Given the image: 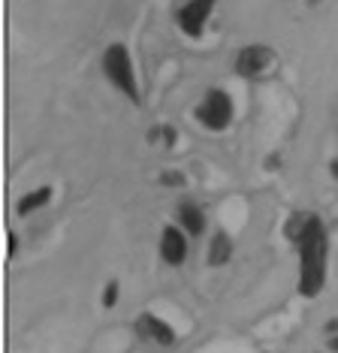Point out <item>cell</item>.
Returning <instances> with one entry per match:
<instances>
[{
	"instance_id": "1",
	"label": "cell",
	"mask_w": 338,
	"mask_h": 353,
	"mask_svg": "<svg viewBox=\"0 0 338 353\" xmlns=\"http://www.w3.org/2000/svg\"><path fill=\"white\" fill-rule=\"evenodd\" d=\"M299 248V290L302 296H317L326 284V256H329V239L324 221L314 214L308 230L302 232V239L296 242Z\"/></svg>"
},
{
	"instance_id": "8",
	"label": "cell",
	"mask_w": 338,
	"mask_h": 353,
	"mask_svg": "<svg viewBox=\"0 0 338 353\" xmlns=\"http://www.w3.org/2000/svg\"><path fill=\"white\" fill-rule=\"evenodd\" d=\"M48 203H52V188L48 184H43V188H37V190H30V194H24L19 199V205H15V212L21 214V218H28V214H34L39 212V208H46Z\"/></svg>"
},
{
	"instance_id": "14",
	"label": "cell",
	"mask_w": 338,
	"mask_h": 353,
	"mask_svg": "<svg viewBox=\"0 0 338 353\" xmlns=\"http://www.w3.org/2000/svg\"><path fill=\"white\" fill-rule=\"evenodd\" d=\"M15 251H19V239H15V232H10V260L15 256Z\"/></svg>"
},
{
	"instance_id": "11",
	"label": "cell",
	"mask_w": 338,
	"mask_h": 353,
	"mask_svg": "<svg viewBox=\"0 0 338 353\" xmlns=\"http://www.w3.org/2000/svg\"><path fill=\"white\" fill-rule=\"evenodd\" d=\"M311 218H314V214H308V212H296V214H290V221H287L284 232H287V239H290V242H293V245L299 242V239H302V232L308 230Z\"/></svg>"
},
{
	"instance_id": "12",
	"label": "cell",
	"mask_w": 338,
	"mask_h": 353,
	"mask_svg": "<svg viewBox=\"0 0 338 353\" xmlns=\"http://www.w3.org/2000/svg\"><path fill=\"white\" fill-rule=\"evenodd\" d=\"M118 299V284L112 281V284H106V293H103V308H112Z\"/></svg>"
},
{
	"instance_id": "4",
	"label": "cell",
	"mask_w": 338,
	"mask_h": 353,
	"mask_svg": "<svg viewBox=\"0 0 338 353\" xmlns=\"http://www.w3.org/2000/svg\"><path fill=\"white\" fill-rule=\"evenodd\" d=\"M215 3H217V0H188V3H184L181 10L175 12V21H179L181 34L190 37V39L203 37L206 21H208V15H212Z\"/></svg>"
},
{
	"instance_id": "3",
	"label": "cell",
	"mask_w": 338,
	"mask_h": 353,
	"mask_svg": "<svg viewBox=\"0 0 338 353\" xmlns=\"http://www.w3.org/2000/svg\"><path fill=\"white\" fill-rule=\"evenodd\" d=\"M197 121L208 127V130H223L232 121V100L227 91L221 88H212V91L203 97V103L197 106Z\"/></svg>"
},
{
	"instance_id": "7",
	"label": "cell",
	"mask_w": 338,
	"mask_h": 353,
	"mask_svg": "<svg viewBox=\"0 0 338 353\" xmlns=\"http://www.w3.org/2000/svg\"><path fill=\"white\" fill-rule=\"evenodd\" d=\"M160 256L169 266H181L184 256H188V236L179 227H163L160 232Z\"/></svg>"
},
{
	"instance_id": "15",
	"label": "cell",
	"mask_w": 338,
	"mask_h": 353,
	"mask_svg": "<svg viewBox=\"0 0 338 353\" xmlns=\"http://www.w3.org/2000/svg\"><path fill=\"white\" fill-rule=\"evenodd\" d=\"M329 350L338 353V332H335V335H329Z\"/></svg>"
},
{
	"instance_id": "5",
	"label": "cell",
	"mask_w": 338,
	"mask_h": 353,
	"mask_svg": "<svg viewBox=\"0 0 338 353\" xmlns=\"http://www.w3.org/2000/svg\"><path fill=\"white\" fill-rule=\"evenodd\" d=\"M272 63H275V52L263 43H254V46H245V49L236 54V73L245 79H257V76H263Z\"/></svg>"
},
{
	"instance_id": "13",
	"label": "cell",
	"mask_w": 338,
	"mask_h": 353,
	"mask_svg": "<svg viewBox=\"0 0 338 353\" xmlns=\"http://www.w3.org/2000/svg\"><path fill=\"white\" fill-rule=\"evenodd\" d=\"M160 181H163V184H169V188H172V184H175V188H179V184H184V179H181L179 172H166V175H163V179H160Z\"/></svg>"
},
{
	"instance_id": "16",
	"label": "cell",
	"mask_w": 338,
	"mask_h": 353,
	"mask_svg": "<svg viewBox=\"0 0 338 353\" xmlns=\"http://www.w3.org/2000/svg\"><path fill=\"white\" fill-rule=\"evenodd\" d=\"M329 170H332V175H335V181H338V157L332 160V163H329Z\"/></svg>"
},
{
	"instance_id": "10",
	"label": "cell",
	"mask_w": 338,
	"mask_h": 353,
	"mask_svg": "<svg viewBox=\"0 0 338 353\" xmlns=\"http://www.w3.org/2000/svg\"><path fill=\"white\" fill-rule=\"evenodd\" d=\"M230 256H232V239L227 232H217L212 239V248H208V263L212 266H223V263H230Z\"/></svg>"
},
{
	"instance_id": "9",
	"label": "cell",
	"mask_w": 338,
	"mask_h": 353,
	"mask_svg": "<svg viewBox=\"0 0 338 353\" xmlns=\"http://www.w3.org/2000/svg\"><path fill=\"white\" fill-rule=\"evenodd\" d=\"M179 221L188 236H199V232L206 230V218H203V208L197 203H181L179 205Z\"/></svg>"
},
{
	"instance_id": "2",
	"label": "cell",
	"mask_w": 338,
	"mask_h": 353,
	"mask_svg": "<svg viewBox=\"0 0 338 353\" xmlns=\"http://www.w3.org/2000/svg\"><path fill=\"white\" fill-rule=\"evenodd\" d=\"M103 73L112 85L118 88L130 103H139V82H136V70L130 61V52L127 46L112 43L106 52H103Z\"/></svg>"
},
{
	"instance_id": "6",
	"label": "cell",
	"mask_w": 338,
	"mask_h": 353,
	"mask_svg": "<svg viewBox=\"0 0 338 353\" xmlns=\"http://www.w3.org/2000/svg\"><path fill=\"white\" fill-rule=\"evenodd\" d=\"M136 332L142 335L145 341H155L160 347H172L175 344V329L166 323V320H160L155 314H142L136 320Z\"/></svg>"
}]
</instances>
